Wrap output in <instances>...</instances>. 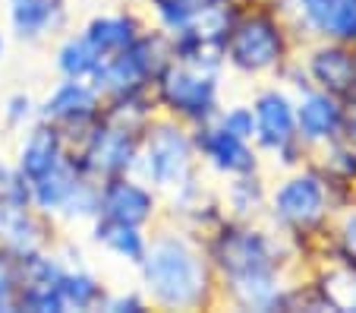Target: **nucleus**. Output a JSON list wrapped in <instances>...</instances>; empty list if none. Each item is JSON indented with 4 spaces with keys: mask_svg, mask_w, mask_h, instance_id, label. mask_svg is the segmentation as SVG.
<instances>
[{
    "mask_svg": "<svg viewBox=\"0 0 356 313\" xmlns=\"http://www.w3.org/2000/svg\"><path fill=\"white\" fill-rule=\"evenodd\" d=\"M252 114H256V149L262 152L265 168L271 171H290L296 165L309 162L312 152L302 146L296 133V98L293 89L277 79L259 82L252 98Z\"/></svg>",
    "mask_w": 356,
    "mask_h": 313,
    "instance_id": "7",
    "label": "nucleus"
},
{
    "mask_svg": "<svg viewBox=\"0 0 356 313\" xmlns=\"http://www.w3.org/2000/svg\"><path fill=\"white\" fill-rule=\"evenodd\" d=\"M0 121H3L7 130L22 133L26 127H32V123L38 121V98L29 96L26 89L10 92V96L3 98V105H0Z\"/></svg>",
    "mask_w": 356,
    "mask_h": 313,
    "instance_id": "27",
    "label": "nucleus"
},
{
    "mask_svg": "<svg viewBox=\"0 0 356 313\" xmlns=\"http://www.w3.org/2000/svg\"><path fill=\"white\" fill-rule=\"evenodd\" d=\"M312 162H316L331 181L356 190V149L347 139H334V143H328L325 149L312 152Z\"/></svg>",
    "mask_w": 356,
    "mask_h": 313,
    "instance_id": "26",
    "label": "nucleus"
},
{
    "mask_svg": "<svg viewBox=\"0 0 356 313\" xmlns=\"http://www.w3.org/2000/svg\"><path fill=\"white\" fill-rule=\"evenodd\" d=\"M193 143H195V155L202 162V171L209 177H218V181L252 174V171H268L256 143L234 137L224 127H218L215 121L193 127Z\"/></svg>",
    "mask_w": 356,
    "mask_h": 313,
    "instance_id": "13",
    "label": "nucleus"
},
{
    "mask_svg": "<svg viewBox=\"0 0 356 313\" xmlns=\"http://www.w3.org/2000/svg\"><path fill=\"white\" fill-rule=\"evenodd\" d=\"M101 310L104 313H142L152 310V304L145 300V294L136 288H108L104 300H101Z\"/></svg>",
    "mask_w": 356,
    "mask_h": 313,
    "instance_id": "31",
    "label": "nucleus"
},
{
    "mask_svg": "<svg viewBox=\"0 0 356 313\" xmlns=\"http://www.w3.org/2000/svg\"><path fill=\"white\" fill-rule=\"evenodd\" d=\"M0 203H32V187L13 162L0 158Z\"/></svg>",
    "mask_w": 356,
    "mask_h": 313,
    "instance_id": "29",
    "label": "nucleus"
},
{
    "mask_svg": "<svg viewBox=\"0 0 356 313\" xmlns=\"http://www.w3.org/2000/svg\"><path fill=\"white\" fill-rule=\"evenodd\" d=\"M170 61V41L168 32L148 22V29L139 38L123 48L120 54L101 57L92 73V86L104 98H123V96H142L152 92L158 70Z\"/></svg>",
    "mask_w": 356,
    "mask_h": 313,
    "instance_id": "8",
    "label": "nucleus"
},
{
    "mask_svg": "<svg viewBox=\"0 0 356 313\" xmlns=\"http://www.w3.org/2000/svg\"><path fill=\"white\" fill-rule=\"evenodd\" d=\"M142 133L127 130L120 123H111L101 117L82 139L73 143V162L88 181H104V177L127 174L136 168Z\"/></svg>",
    "mask_w": 356,
    "mask_h": 313,
    "instance_id": "9",
    "label": "nucleus"
},
{
    "mask_svg": "<svg viewBox=\"0 0 356 313\" xmlns=\"http://www.w3.org/2000/svg\"><path fill=\"white\" fill-rule=\"evenodd\" d=\"M60 241L57 218L38 212L32 203H0V250L10 257H29L51 250Z\"/></svg>",
    "mask_w": 356,
    "mask_h": 313,
    "instance_id": "15",
    "label": "nucleus"
},
{
    "mask_svg": "<svg viewBox=\"0 0 356 313\" xmlns=\"http://www.w3.org/2000/svg\"><path fill=\"white\" fill-rule=\"evenodd\" d=\"M82 35L92 41V48L98 51V57L120 54L123 48H129L136 38L148 29V16L139 7H117V10H101L92 13L82 22Z\"/></svg>",
    "mask_w": 356,
    "mask_h": 313,
    "instance_id": "17",
    "label": "nucleus"
},
{
    "mask_svg": "<svg viewBox=\"0 0 356 313\" xmlns=\"http://www.w3.org/2000/svg\"><path fill=\"white\" fill-rule=\"evenodd\" d=\"M3 51H7V35L0 32V57H3Z\"/></svg>",
    "mask_w": 356,
    "mask_h": 313,
    "instance_id": "33",
    "label": "nucleus"
},
{
    "mask_svg": "<svg viewBox=\"0 0 356 313\" xmlns=\"http://www.w3.org/2000/svg\"><path fill=\"white\" fill-rule=\"evenodd\" d=\"M101 111H104V96L92 86V79L57 76V82L44 92V98H38V121L54 123L70 143L86 137L101 121Z\"/></svg>",
    "mask_w": 356,
    "mask_h": 313,
    "instance_id": "11",
    "label": "nucleus"
},
{
    "mask_svg": "<svg viewBox=\"0 0 356 313\" xmlns=\"http://www.w3.org/2000/svg\"><path fill=\"white\" fill-rule=\"evenodd\" d=\"M86 184H88V177L76 168L73 152H70V158L60 165V168L47 171L44 177H38V181L29 184L32 187V206L38 212H44V215L57 218V225H60V215L67 212V206L73 203V197Z\"/></svg>",
    "mask_w": 356,
    "mask_h": 313,
    "instance_id": "21",
    "label": "nucleus"
},
{
    "mask_svg": "<svg viewBox=\"0 0 356 313\" xmlns=\"http://www.w3.org/2000/svg\"><path fill=\"white\" fill-rule=\"evenodd\" d=\"M60 298L67 313H95L101 310V300L108 294V282L95 273L86 259L79 263H67L60 275Z\"/></svg>",
    "mask_w": 356,
    "mask_h": 313,
    "instance_id": "22",
    "label": "nucleus"
},
{
    "mask_svg": "<svg viewBox=\"0 0 356 313\" xmlns=\"http://www.w3.org/2000/svg\"><path fill=\"white\" fill-rule=\"evenodd\" d=\"M293 98H296V133H300L306 149L318 152L328 143L341 139L343 121H347V111H350L347 102L328 96V92L309 86V82L293 89Z\"/></svg>",
    "mask_w": 356,
    "mask_h": 313,
    "instance_id": "14",
    "label": "nucleus"
},
{
    "mask_svg": "<svg viewBox=\"0 0 356 313\" xmlns=\"http://www.w3.org/2000/svg\"><path fill=\"white\" fill-rule=\"evenodd\" d=\"M136 275L152 310H218V282L205 238L174 218H161L148 231V250Z\"/></svg>",
    "mask_w": 356,
    "mask_h": 313,
    "instance_id": "2",
    "label": "nucleus"
},
{
    "mask_svg": "<svg viewBox=\"0 0 356 313\" xmlns=\"http://www.w3.org/2000/svg\"><path fill=\"white\" fill-rule=\"evenodd\" d=\"M268 171H252V174L227 177L218 187L224 215L236 218V222H259L265 218V206H268Z\"/></svg>",
    "mask_w": 356,
    "mask_h": 313,
    "instance_id": "20",
    "label": "nucleus"
},
{
    "mask_svg": "<svg viewBox=\"0 0 356 313\" xmlns=\"http://www.w3.org/2000/svg\"><path fill=\"white\" fill-rule=\"evenodd\" d=\"M70 152H73V143L63 137L54 123L35 121L32 127H26L19 133L13 165L22 171V177H26L29 184H32V181L44 177L47 171L60 168V165L70 158Z\"/></svg>",
    "mask_w": 356,
    "mask_h": 313,
    "instance_id": "16",
    "label": "nucleus"
},
{
    "mask_svg": "<svg viewBox=\"0 0 356 313\" xmlns=\"http://www.w3.org/2000/svg\"><path fill=\"white\" fill-rule=\"evenodd\" d=\"M224 76L227 70L221 67H202L170 57L152 82V102L158 114L174 117L186 127H199L215 121L218 108L224 105Z\"/></svg>",
    "mask_w": 356,
    "mask_h": 313,
    "instance_id": "6",
    "label": "nucleus"
},
{
    "mask_svg": "<svg viewBox=\"0 0 356 313\" xmlns=\"http://www.w3.org/2000/svg\"><path fill=\"white\" fill-rule=\"evenodd\" d=\"M10 32L19 41L54 38L70 22V0H7Z\"/></svg>",
    "mask_w": 356,
    "mask_h": 313,
    "instance_id": "18",
    "label": "nucleus"
},
{
    "mask_svg": "<svg viewBox=\"0 0 356 313\" xmlns=\"http://www.w3.org/2000/svg\"><path fill=\"white\" fill-rule=\"evenodd\" d=\"M88 241H92V247L101 250L104 257L136 269L148 250V228L123 225V222H111V218L95 215L92 222H88Z\"/></svg>",
    "mask_w": 356,
    "mask_h": 313,
    "instance_id": "19",
    "label": "nucleus"
},
{
    "mask_svg": "<svg viewBox=\"0 0 356 313\" xmlns=\"http://www.w3.org/2000/svg\"><path fill=\"white\" fill-rule=\"evenodd\" d=\"M356 197V190L337 184L318 168L316 162H302L290 171H277V177L268 184V206L265 222L277 234L293 244L300 259L312 269L316 250L331 228V218L341 206H347Z\"/></svg>",
    "mask_w": 356,
    "mask_h": 313,
    "instance_id": "3",
    "label": "nucleus"
},
{
    "mask_svg": "<svg viewBox=\"0 0 356 313\" xmlns=\"http://www.w3.org/2000/svg\"><path fill=\"white\" fill-rule=\"evenodd\" d=\"M98 218L123 222L136 228H152L164 218V199L136 171L98 181Z\"/></svg>",
    "mask_w": 356,
    "mask_h": 313,
    "instance_id": "12",
    "label": "nucleus"
},
{
    "mask_svg": "<svg viewBox=\"0 0 356 313\" xmlns=\"http://www.w3.org/2000/svg\"><path fill=\"white\" fill-rule=\"evenodd\" d=\"M296 63L309 86L322 89L347 105L356 102V45L334 38L300 41Z\"/></svg>",
    "mask_w": 356,
    "mask_h": 313,
    "instance_id": "10",
    "label": "nucleus"
},
{
    "mask_svg": "<svg viewBox=\"0 0 356 313\" xmlns=\"http://www.w3.org/2000/svg\"><path fill=\"white\" fill-rule=\"evenodd\" d=\"M353 105H356V102H353Z\"/></svg>",
    "mask_w": 356,
    "mask_h": 313,
    "instance_id": "34",
    "label": "nucleus"
},
{
    "mask_svg": "<svg viewBox=\"0 0 356 313\" xmlns=\"http://www.w3.org/2000/svg\"><path fill=\"white\" fill-rule=\"evenodd\" d=\"M215 123L224 127L227 133H234V137L249 139V143L256 137V114H252L249 102H224L215 114Z\"/></svg>",
    "mask_w": 356,
    "mask_h": 313,
    "instance_id": "28",
    "label": "nucleus"
},
{
    "mask_svg": "<svg viewBox=\"0 0 356 313\" xmlns=\"http://www.w3.org/2000/svg\"><path fill=\"white\" fill-rule=\"evenodd\" d=\"M350 263L356 266V197L334 212L331 228L316 250V263Z\"/></svg>",
    "mask_w": 356,
    "mask_h": 313,
    "instance_id": "23",
    "label": "nucleus"
},
{
    "mask_svg": "<svg viewBox=\"0 0 356 313\" xmlns=\"http://www.w3.org/2000/svg\"><path fill=\"white\" fill-rule=\"evenodd\" d=\"M205 253L218 282V307L230 310H284L290 285L309 269L293 244L265 218L218 222L205 234Z\"/></svg>",
    "mask_w": 356,
    "mask_h": 313,
    "instance_id": "1",
    "label": "nucleus"
},
{
    "mask_svg": "<svg viewBox=\"0 0 356 313\" xmlns=\"http://www.w3.org/2000/svg\"><path fill=\"white\" fill-rule=\"evenodd\" d=\"M19 300V263L0 250V313H16Z\"/></svg>",
    "mask_w": 356,
    "mask_h": 313,
    "instance_id": "30",
    "label": "nucleus"
},
{
    "mask_svg": "<svg viewBox=\"0 0 356 313\" xmlns=\"http://www.w3.org/2000/svg\"><path fill=\"white\" fill-rule=\"evenodd\" d=\"M322 288L331 313H356V266L350 263H318L309 269Z\"/></svg>",
    "mask_w": 356,
    "mask_h": 313,
    "instance_id": "24",
    "label": "nucleus"
},
{
    "mask_svg": "<svg viewBox=\"0 0 356 313\" xmlns=\"http://www.w3.org/2000/svg\"><path fill=\"white\" fill-rule=\"evenodd\" d=\"M341 139H347V143L356 149V105H350V111H347V121H343Z\"/></svg>",
    "mask_w": 356,
    "mask_h": 313,
    "instance_id": "32",
    "label": "nucleus"
},
{
    "mask_svg": "<svg viewBox=\"0 0 356 313\" xmlns=\"http://www.w3.org/2000/svg\"><path fill=\"white\" fill-rule=\"evenodd\" d=\"M133 171L161 193L164 215L189 209L195 199L211 190L209 174L202 171V162L195 155L193 127L164 114H155L145 127Z\"/></svg>",
    "mask_w": 356,
    "mask_h": 313,
    "instance_id": "4",
    "label": "nucleus"
},
{
    "mask_svg": "<svg viewBox=\"0 0 356 313\" xmlns=\"http://www.w3.org/2000/svg\"><path fill=\"white\" fill-rule=\"evenodd\" d=\"M300 38L277 7L265 0H236V13L224 38V70L252 82L281 79L296 57Z\"/></svg>",
    "mask_w": 356,
    "mask_h": 313,
    "instance_id": "5",
    "label": "nucleus"
},
{
    "mask_svg": "<svg viewBox=\"0 0 356 313\" xmlns=\"http://www.w3.org/2000/svg\"><path fill=\"white\" fill-rule=\"evenodd\" d=\"M98 51L92 48V41L82 35V29L76 32H63L54 45V70L63 79H92L95 67H98Z\"/></svg>",
    "mask_w": 356,
    "mask_h": 313,
    "instance_id": "25",
    "label": "nucleus"
}]
</instances>
